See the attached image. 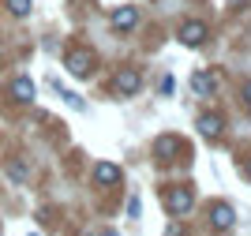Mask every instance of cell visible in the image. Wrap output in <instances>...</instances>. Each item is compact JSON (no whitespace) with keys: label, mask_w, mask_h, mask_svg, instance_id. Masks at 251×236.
<instances>
[{"label":"cell","mask_w":251,"mask_h":236,"mask_svg":"<svg viewBox=\"0 0 251 236\" xmlns=\"http://www.w3.org/2000/svg\"><path fill=\"white\" fill-rule=\"evenodd\" d=\"M94 180L98 184H120V169L113 161H98L94 165Z\"/></svg>","instance_id":"cell-9"},{"label":"cell","mask_w":251,"mask_h":236,"mask_svg":"<svg viewBox=\"0 0 251 236\" xmlns=\"http://www.w3.org/2000/svg\"><path fill=\"white\" fill-rule=\"evenodd\" d=\"M232 221H236V214H232L229 203H214V206H210V225H214V229L225 233V229H232Z\"/></svg>","instance_id":"cell-5"},{"label":"cell","mask_w":251,"mask_h":236,"mask_svg":"<svg viewBox=\"0 0 251 236\" xmlns=\"http://www.w3.org/2000/svg\"><path fill=\"white\" fill-rule=\"evenodd\" d=\"M11 98H15V102H34V79L30 75H19V79L11 82Z\"/></svg>","instance_id":"cell-7"},{"label":"cell","mask_w":251,"mask_h":236,"mask_svg":"<svg viewBox=\"0 0 251 236\" xmlns=\"http://www.w3.org/2000/svg\"><path fill=\"white\" fill-rule=\"evenodd\" d=\"M139 86H143V75H139L135 68H120V75H116V94H120V98H131V94H139Z\"/></svg>","instance_id":"cell-3"},{"label":"cell","mask_w":251,"mask_h":236,"mask_svg":"<svg viewBox=\"0 0 251 236\" xmlns=\"http://www.w3.org/2000/svg\"><path fill=\"white\" fill-rule=\"evenodd\" d=\"M244 173H248V180H251V157H248V161H244Z\"/></svg>","instance_id":"cell-16"},{"label":"cell","mask_w":251,"mask_h":236,"mask_svg":"<svg viewBox=\"0 0 251 236\" xmlns=\"http://www.w3.org/2000/svg\"><path fill=\"white\" fill-rule=\"evenodd\" d=\"M199 131L206 135V139H218V135L225 131V124H221L218 113H202V116H199Z\"/></svg>","instance_id":"cell-8"},{"label":"cell","mask_w":251,"mask_h":236,"mask_svg":"<svg viewBox=\"0 0 251 236\" xmlns=\"http://www.w3.org/2000/svg\"><path fill=\"white\" fill-rule=\"evenodd\" d=\"M191 203H195V195H191L188 187H169L165 191V210L169 214H188Z\"/></svg>","instance_id":"cell-2"},{"label":"cell","mask_w":251,"mask_h":236,"mask_svg":"<svg viewBox=\"0 0 251 236\" xmlns=\"http://www.w3.org/2000/svg\"><path fill=\"white\" fill-rule=\"evenodd\" d=\"M135 23H139V11L135 8H116L113 11V26H116V30H131Z\"/></svg>","instance_id":"cell-10"},{"label":"cell","mask_w":251,"mask_h":236,"mask_svg":"<svg viewBox=\"0 0 251 236\" xmlns=\"http://www.w3.org/2000/svg\"><path fill=\"white\" fill-rule=\"evenodd\" d=\"M64 68H68L75 79H86V75L94 72V52H90V49H72V52H68V60H64Z\"/></svg>","instance_id":"cell-1"},{"label":"cell","mask_w":251,"mask_h":236,"mask_svg":"<svg viewBox=\"0 0 251 236\" xmlns=\"http://www.w3.org/2000/svg\"><path fill=\"white\" fill-rule=\"evenodd\" d=\"M180 150H184V143H180L176 135H161L154 143V154L161 157V161H173V154H180Z\"/></svg>","instance_id":"cell-6"},{"label":"cell","mask_w":251,"mask_h":236,"mask_svg":"<svg viewBox=\"0 0 251 236\" xmlns=\"http://www.w3.org/2000/svg\"><path fill=\"white\" fill-rule=\"evenodd\" d=\"M8 8H11V15H30V0H8Z\"/></svg>","instance_id":"cell-13"},{"label":"cell","mask_w":251,"mask_h":236,"mask_svg":"<svg viewBox=\"0 0 251 236\" xmlns=\"http://www.w3.org/2000/svg\"><path fill=\"white\" fill-rule=\"evenodd\" d=\"M60 98L68 105H72V109H83V98H79V94H72V90H60Z\"/></svg>","instance_id":"cell-14"},{"label":"cell","mask_w":251,"mask_h":236,"mask_svg":"<svg viewBox=\"0 0 251 236\" xmlns=\"http://www.w3.org/2000/svg\"><path fill=\"white\" fill-rule=\"evenodd\" d=\"M8 176L15 180V184H26V176H30V173H26V165H23V161H8Z\"/></svg>","instance_id":"cell-12"},{"label":"cell","mask_w":251,"mask_h":236,"mask_svg":"<svg viewBox=\"0 0 251 236\" xmlns=\"http://www.w3.org/2000/svg\"><path fill=\"white\" fill-rule=\"evenodd\" d=\"M180 41H184V45H191V49H195V45H202V41H206V23H199V19L184 23V26H180Z\"/></svg>","instance_id":"cell-4"},{"label":"cell","mask_w":251,"mask_h":236,"mask_svg":"<svg viewBox=\"0 0 251 236\" xmlns=\"http://www.w3.org/2000/svg\"><path fill=\"white\" fill-rule=\"evenodd\" d=\"M191 86H195V94H210L214 86H218V79L206 75V72H195V75H191Z\"/></svg>","instance_id":"cell-11"},{"label":"cell","mask_w":251,"mask_h":236,"mask_svg":"<svg viewBox=\"0 0 251 236\" xmlns=\"http://www.w3.org/2000/svg\"><path fill=\"white\" fill-rule=\"evenodd\" d=\"M244 102H248V105H251V79H248V82H244Z\"/></svg>","instance_id":"cell-15"}]
</instances>
